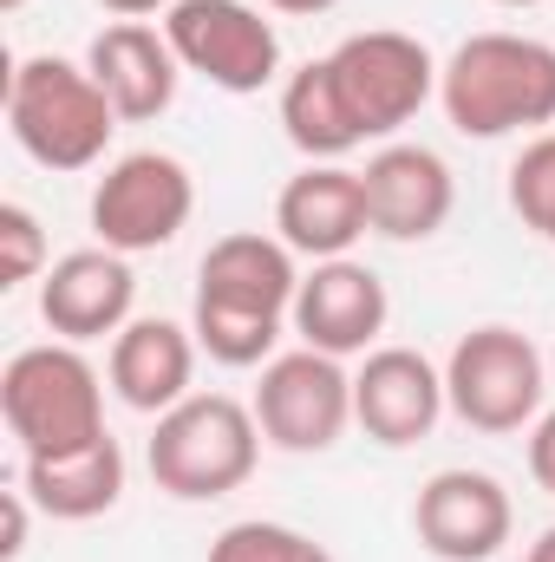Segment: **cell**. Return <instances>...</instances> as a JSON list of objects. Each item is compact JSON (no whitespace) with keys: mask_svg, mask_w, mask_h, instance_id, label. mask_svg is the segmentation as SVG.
<instances>
[{"mask_svg":"<svg viewBox=\"0 0 555 562\" xmlns=\"http://www.w3.org/2000/svg\"><path fill=\"white\" fill-rule=\"evenodd\" d=\"M301 294V269H294V249L281 236L262 229H236L223 243H209L203 269H196V301H223V307H256V314H281L294 307Z\"/></svg>","mask_w":555,"mask_h":562,"instance_id":"obj_19","label":"cell"},{"mask_svg":"<svg viewBox=\"0 0 555 562\" xmlns=\"http://www.w3.org/2000/svg\"><path fill=\"white\" fill-rule=\"evenodd\" d=\"M190 216H196V177L170 150H125L118 164H105L92 190V236L99 249L118 256L170 249L190 229Z\"/></svg>","mask_w":555,"mask_h":562,"instance_id":"obj_7","label":"cell"},{"mask_svg":"<svg viewBox=\"0 0 555 562\" xmlns=\"http://www.w3.org/2000/svg\"><path fill=\"white\" fill-rule=\"evenodd\" d=\"M118 125L125 119L112 112V99L92 79V66H79V59L33 53L7 79V132H13V144L39 170H59V177L92 170L112 150V132Z\"/></svg>","mask_w":555,"mask_h":562,"instance_id":"obj_2","label":"cell"},{"mask_svg":"<svg viewBox=\"0 0 555 562\" xmlns=\"http://www.w3.org/2000/svg\"><path fill=\"white\" fill-rule=\"evenodd\" d=\"M26 524H33V497H26V491H7V543H0V562H20Z\"/></svg>","mask_w":555,"mask_h":562,"instance_id":"obj_25","label":"cell"},{"mask_svg":"<svg viewBox=\"0 0 555 562\" xmlns=\"http://www.w3.org/2000/svg\"><path fill=\"white\" fill-rule=\"evenodd\" d=\"M0 419L20 438V458H59L105 438V380L72 340L20 347L0 373Z\"/></svg>","mask_w":555,"mask_h":562,"instance_id":"obj_4","label":"cell"},{"mask_svg":"<svg viewBox=\"0 0 555 562\" xmlns=\"http://www.w3.org/2000/svg\"><path fill=\"white\" fill-rule=\"evenodd\" d=\"M386 321H393V294H386V281L373 276L366 262H353V256L314 262V269L301 276L294 307H287V327L301 334V347L333 353V360L373 353V340L386 334Z\"/></svg>","mask_w":555,"mask_h":562,"instance_id":"obj_11","label":"cell"},{"mask_svg":"<svg viewBox=\"0 0 555 562\" xmlns=\"http://www.w3.org/2000/svg\"><path fill=\"white\" fill-rule=\"evenodd\" d=\"M550 367H555V347H550Z\"/></svg>","mask_w":555,"mask_h":562,"instance_id":"obj_31","label":"cell"},{"mask_svg":"<svg viewBox=\"0 0 555 562\" xmlns=\"http://www.w3.org/2000/svg\"><path fill=\"white\" fill-rule=\"evenodd\" d=\"M523 562H555V524L536 537V543H530V557H523Z\"/></svg>","mask_w":555,"mask_h":562,"instance_id":"obj_28","label":"cell"},{"mask_svg":"<svg viewBox=\"0 0 555 562\" xmlns=\"http://www.w3.org/2000/svg\"><path fill=\"white\" fill-rule=\"evenodd\" d=\"M490 7H543V0H490Z\"/></svg>","mask_w":555,"mask_h":562,"instance_id":"obj_29","label":"cell"},{"mask_svg":"<svg viewBox=\"0 0 555 562\" xmlns=\"http://www.w3.org/2000/svg\"><path fill=\"white\" fill-rule=\"evenodd\" d=\"M86 66H92V79L105 86V99H112V112H118L125 125H150V119H163V112L177 105L183 66H177L163 26L112 20V26L86 46Z\"/></svg>","mask_w":555,"mask_h":562,"instance_id":"obj_16","label":"cell"},{"mask_svg":"<svg viewBox=\"0 0 555 562\" xmlns=\"http://www.w3.org/2000/svg\"><path fill=\"white\" fill-rule=\"evenodd\" d=\"M360 183H366L373 236H386V243H424L457 210V177H451V164L431 144H399V138L380 144L366 157Z\"/></svg>","mask_w":555,"mask_h":562,"instance_id":"obj_14","label":"cell"},{"mask_svg":"<svg viewBox=\"0 0 555 562\" xmlns=\"http://www.w3.org/2000/svg\"><path fill=\"white\" fill-rule=\"evenodd\" d=\"M249 406H256V425L275 451H294V458L333 451L353 425V373L333 353L294 347L262 367V386Z\"/></svg>","mask_w":555,"mask_h":562,"instance_id":"obj_9","label":"cell"},{"mask_svg":"<svg viewBox=\"0 0 555 562\" xmlns=\"http://www.w3.org/2000/svg\"><path fill=\"white\" fill-rule=\"evenodd\" d=\"M138 276H132V256L118 249H72L59 256L46 276H39V321L53 327V340H105V334H125L138 314Z\"/></svg>","mask_w":555,"mask_h":562,"instance_id":"obj_13","label":"cell"},{"mask_svg":"<svg viewBox=\"0 0 555 562\" xmlns=\"http://www.w3.org/2000/svg\"><path fill=\"white\" fill-rule=\"evenodd\" d=\"M20 491L53 524H92V517L118 510V497H125V445L105 431V438H92L79 451L26 458L20 464Z\"/></svg>","mask_w":555,"mask_h":562,"instance_id":"obj_18","label":"cell"},{"mask_svg":"<svg viewBox=\"0 0 555 562\" xmlns=\"http://www.w3.org/2000/svg\"><path fill=\"white\" fill-rule=\"evenodd\" d=\"M444 413H451L444 367H431L418 347H373L360 360V373H353V425L373 445L406 451L418 438H431Z\"/></svg>","mask_w":555,"mask_h":562,"instance_id":"obj_12","label":"cell"},{"mask_svg":"<svg viewBox=\"0 0 555 562\" xmlns=\"http://www.w3.org/2000/svg\"><path fill=\"white\" fill-rule=\"evenodd\" d=\"M196 334L190 327H177V321H163V314H138L125 334H112V360H105V373H112V393L144 413V419H163L170 406H183L190 400V380H196Z\"/></svg>","mask_w":555,"mask_h":562,"instance_id":"obj_17","label":"cell"},{"mask_svg":"<svg viewBox=\"0 0 555 562\" xmlns=\"http://www.w3.org/2000/svg\"><path fill=\"white\" fill-rule=\"evenodd\" d=\"M262 425L256 406L229 400V393H190L183 406H170L150 431V477L157 491H170L177 504H216L229 491H242L262 464Z\"/></svg>","mask_w":555,"mask_h":562,"instance_id":"obj_3","label":"cell"},{"mask_svg":"<svg viewBox=\"0 0 555 562\" xmlns=\"http://www.w3.org/2000/svg\"><path fill=\"white\" fill-rule=\"evenodd\" d=\"M163 40L183 72L209 79L216 92H262L281 72V33L275 20L249 0H177L163 13Z\"/></svg>","mask_w":555,"mask_h":562,"instance_id":"obj_8","label":"cell"},{"mask_svg":"<svg viewBox=\"0 0 555 562\" xmlns=\"http://www.w3.org/2000/svg\"><path fill=\"white\" fill-rule=\"evenodd\" d=\"M327 66H333V86H340L360 138L393 144L438 99V59H431V46L412 40V33H399V26L347 33L327 53Z\"/></svg>","mask_w":555,"mask_h":562,"instance_id":"obj_6","label":"cell"},{"mask_svg":"<svg viewBox=\"0 0 555 562\" xmlns=\"http://www.w3.org/2000/svg\"><path fill=\"white\" fill-rule=\"evenodd\" d=\"M438 105L457 138H510L555 125V46L530 33H471L438 66Z\"/></svg>","mask_w":555,"mask_h":562,"instance_id":"obj_1","label":"cell"},{"mask_svg":"<svg viewBox=\"0 0 555 562\" xmlns=\"http://www.w3.org/2000/svg\"><path fill=\"white\" fill-rule=\"evenodd\" d=\"M281 132L307 164H340L347 150L366 144L353 112H347V99H340V86H333L327 59H307V66H294L281 79Z\"/></svg>","mask_w":555,"mask_h":562,"instance_id":"obj_20","label":"cell"},{"mask_svg":"<svg viewBox=\"0 0 555 562\" xmlns=\"http://www.w3.org/2000/svg\"><path fill=\"white\" fill-rule=\"evenodd\" d=\"M20 7H26V0H0V13H20Z\"/></svg>","mask_w":555,"mask_h":562,"instance_id":"obj_30","label":"cell"},{"mask_svg":"<svg viewBox=\"0 0 555 562\" xmlns=\"http://www.w3.org/2000/svg\"><path fill=\"white\" fill-rule=\"evenodd\" d=\"M209 562H333V550L314 543V537L294 530V524L242 517V524H229V530L209 543Z\"/></svg>","mask_w":555,"mask_h":562,"instance_id":"obj_21","label":"cell"},{"mask_svg":"<svg viewBox=\"0 0 555 562\" xmlns=\"http://www.w3.org/2000/svg\"><path fill=\"white\" fill-rule=\"evenodd\" d=\"M105 13H118V20H150V13H170L177 0H99Z\"/></svg>","mask_w":555,"mask_h":562,"instance_id":"obj_26","label":"cell"},{"mask_svg":"<svg viewBox=\"0 0 555 562\" xmlns=\"http://www.w3.org/2000/svg\"><path fill=\"white\" fill-rule=\"evenodd\" d=\"M269 7H275V13H307V20H314V13H333L340 0H269Z\"/></svg>","mask_w":555,"mask_h":562,"instance_id":"obj_27","label":"cell"},{"mask_svg":"<svg viewBox=\"0 0 555 562\" xmlns=\"http://www.w3.org/2000/svg\"><path fill=\"white\" fill-rule=\"evenodd\" d=\"M53 269L46 262V229L26 203H0V288H26Z\"/></svg>","mask_w":555,"mask_h":562,"instance_id":"obj_23","label":"cell"},{"mask_svg":"<svg viewBox=\"0 0 555 562\" xmlns=\"http://www.w3.org/2000/svg\"><path fill=\"white\" fill-rule=\"evenodd\" d=\"M373 229L366 216V183L360 170L347 164H307L281 183L275 196V236L307 256V262H333V256H353V243Z\"/></svg>","mask_w":555,"mask_h":562,"instance_id":"obj_15","label":"cell"},{"mask_svg":"<svg viewBox=\"0 0 555 562\" xmlns=\"http://www.w3.org/2000/svg\"><path fill=\"white\" fill-rule=\"evenodd\" d=\"M550 393V360L536 353L530 334L503 327V321H484L471 327L451 360H444V400H451V419L484 431V438H510V431H530L543 419Z\"/></svg>","mask_w":555,"mask_h":562,"instance_id":"obj_5","label":"cell"},{"mask_svg":"<svg viewBox=\"0 0 555 562\" xmlns=\"http://www.w3.org/2000/svg\"><path fill=\"white\" fill-rule=\"evenodd\" d=\"M510 210L523 216V229L555 243V132H536L517 150V164H510Z\"/></svg>","mask_w":555,"mask_h":562,"instance_id":"obj_22","label":"cell"},{"mask_svg":"<svg viewBox=\"0 0 555 562\" xmlns=\"http://www.w3.org/2000/svg\"><path fill=\"white\" fill-rule=\"evenodd\" d=\"M517 530V504L503 491V477L490 471H471V464H451V471H431L418 484L412 504V537L424 557L438 562H490Z\"/></svg>","mask_w":555,"mask_h":562,"instance_id":"obj_10","label":"cell"},{"mask_svg":"<svg viewBox=\"0 0 555 562\" xmlns=\"http://www.w3.org/2000/svg\"><path fill=\"white\" fill-rule=\"evenodd\" d=\"M530 477H536V491L555 497V406L530 425Z\"/></svg>","mask_w":555,"mask_h":562,"instance_id":"obj_24","label":"cell"}]
</instances>
